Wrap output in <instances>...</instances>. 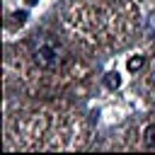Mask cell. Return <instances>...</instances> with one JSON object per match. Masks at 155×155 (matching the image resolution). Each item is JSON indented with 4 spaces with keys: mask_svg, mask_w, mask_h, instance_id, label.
<instances>
[{
    "mask_svg": "<svg viewBox=\"0 0 155 155\" xmlns=\"http://www.w3.org/2000/svg\"><path fill=\"white\" fill-rule=\"evenodd\" d=\"M31 56L36 61V65L46 68V70H53L63 63V48L61 44H56L51 36H41L31 44Z\"/></svg>",
    "mask_w": 155,
    "mask_h": 155,
    "instance_id": "obj_1",
    "label": "cell"
},
{
    "mask_svg": "<svg viewBox=\"0 0 155 155\" xmlns=\"http://www.w3.org/2000/svg\"><path fill=\"white\" fill-rule=\"evenodd\" d=\"M145 140H148L150 148H155V126H148V131H145Z\"/></svg>",
    "mask_w": 155,
    "mask_h": 155,
    "instance_id": "obj_2",
    "label": "cell"
},
{
    "mask_svg": "<svg viewBox=\"0 0 155 155\" xmlns=\"http://www.w3.org/2000/svg\"><path fill=\"white\" fill-rule=\"evenodd\" d=\"M104 82H107V85H109V87H119V82H121V80H119V75H116V73H109V75H107V80H104Z\"/></svg>",
    "mask_w": 155,
    "mask_h": 155,
    "instance_id": "obj_3",
    "label": "cell"
},
{
    "mask_svg": "<svg viewBox=\"0 0 155 155\" xmlns=\"http://www.w3.org/2000/svg\"><path fill=\"white\" fill-rule=\"evenodd\" d=\"M140 65H143V58H140V56H136V58L128 61V70H138Z\"/></svg>",
    "mask_w": 155,
    "mask_h": 155,
    "instance_id": "obj_4",
    "label": "cell"
}]
</instances>
